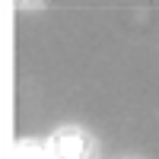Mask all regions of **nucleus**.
Here are the masks:
<instances>
[{
    "label": "nucleus",
    "mask_w": 159,
    "mask_h": 159,
    "mask_svg": "<svg viewBox=\"0 0 159 159\" xmlns=\"http://www.w3.org/2000/svg\"><path fill=\"white\" fill-rule=\"evenodd\" d=\"M51 156L54 159H86V140L67 130V134H57L51 143Z\"/></svg>",
    "instance_id": "nucleus-1"
}]
</instances>
